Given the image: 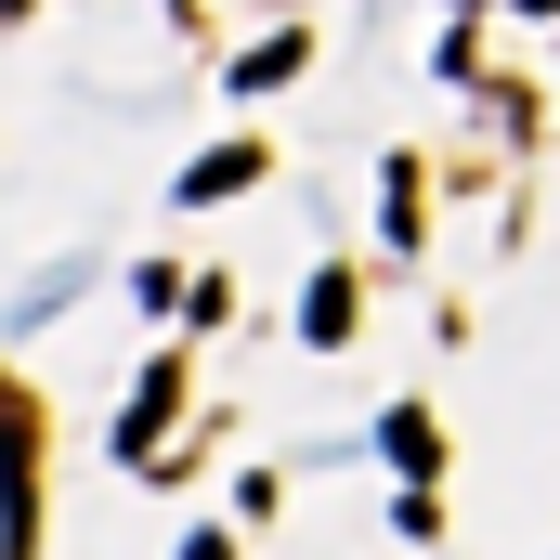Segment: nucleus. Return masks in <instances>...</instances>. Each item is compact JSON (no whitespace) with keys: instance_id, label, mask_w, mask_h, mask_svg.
I'll list each match as a JSON object with an SVG mask.
<instances>
[{"instance_id":"nucleus-1","label":"nucleus","mask_w":560,"mask_h":560,"mask_svg":"<svg viewBox=\"0 0 560 560\" xmlns=\"http://www.w3.org/2000/svg\"><path fill=\"white\" fill-rule=\"evenodd\" d=\"M170 418H183V378L156 365V378L131 392V418H118V456H156V430H170Z\"/></svg>"},{"instance_id":"nucleus-2","label":"nucleus","mask_w":560,"mask_h":560,"mask_svg":"<svg viewBox=\"0 0 560 560\" xmlns=\"http://www.w3.org/2000/svg\"><path fill=\"white\" fill-rule=\"evenodd\" d=\"M248 170H261V143H222V156H196V170H183V196H235Z\"/></svg>"},{"instance_id":"nucleus-3","label":"nucleus","mask_w":560,"mask_h":560,"mask_svg":"<svg viewBox=\"0 0 560 560\" xmlns=\"http://www.w3.org/2000/svg\"><path fill=\"white\" fill-rule=\"evenodd\" d=\"M300 326H313V339H352V275H313V300H300Z\"/></svg>"},{"instance_id":"nucleus-4","label":"nucleus","mask_w":560,"mask_h":560,"mask_svg":"<svg viewBox=\"0 0 560 560\" xmlns=\"http://www.w3.org/2000/svg\"><path fill=\"white\" fill-rule=\"evenodd\" d=\"M378 443H392V469H418V482H430V456H443V430H430V418H418V405H405V418L378 430Z\"/></svg>"},{"instance_id":"nucleus-5","label":"nucleus","mask_w":560,"mask_h":560,"mask_svg":"<svg viewBox=\"0 0 560 560\" xmlns=\"http://www.w3.org/2000/svg\"><path fill=\"white\" fill-rule=\"evenodd\" d=\"M522 13H560V0H522Z\"/></svg>"}]
</instances>
